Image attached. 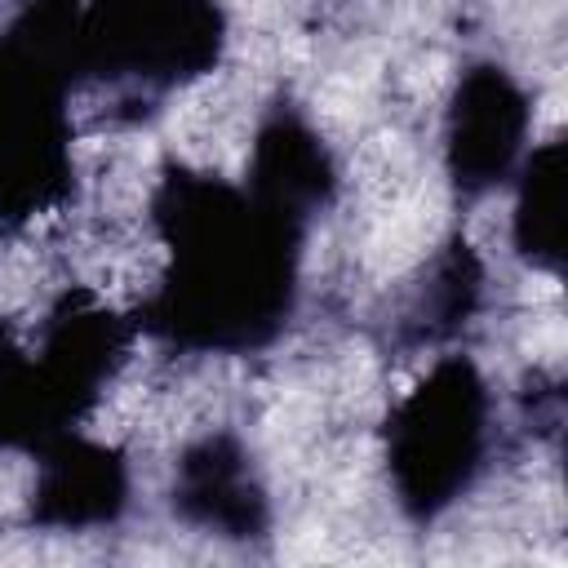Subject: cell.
<instances>
[{"label": "cell", "instance_id": "obj_1", "mask_svg": "<svg viewBox=\"0 0 568 568\" xmlns=\"http://www.w3.org/2000/svg\"><path fill=\"white\" fill-rule=\"evenodd\" d=\"M151 217L169 271L146 302V324L191 351L235 355L271 342L293 311L302 226L226 178L191 169L160 178Z\"/></svg>", "mask_w": 568, "mask_h": 568}, {"label": "cell", "instance_id": "obj_2", "mask_svg": "<svg viewBox=\"0 0 568 568\" xmlns=\"http://www.w3.org/2000/svg\"><path fill=\"white\" fill-rule=\"evenodd\" d=\"M488 439V382L466 355H439L386 422V475L404 515L430 524L462 501L484 470Z\"/></svg>", "mask_w": 568, "mask_h": 568}, {"label": "cell", "instance_id": "obj_3", "mask_svg": "<svg viewBox=\"0 0 568 568\" xmlns=\"http://www.w3.org/2000/svg\"><path fill=\"white\" fill-rule=\"evenodd\" d=\"M226 40L217 0H89L75 9V71L129 98H160L213 71Z\"/></svg>", "mask_w": 568, "mask_h": 568}, {"label": "cell", "instance_id": "obj_4", "mask_svg": "<svg viewBox=\"0 0 568 568\" xmlns=\"http://www.w3.org/2000/svg\"><path fill=\"white\" fill-rule=\"evenodd\" d=\"M532 98L501 62H470L444 106V173L462 200H484L506 186L528 155Z\"/></svg>", "mask_w": 568, "mask_h": 568}, {"label": "cell", "instance_id": "obj_5", "mask_svg": "<svg viewBox=\"0 0 568 568\" xmlns=\"http://www.w3.org/2000/svg\"><path fill=\"white\" fill-rule=\"evenodd\" d=\"M173 515L200 532L248 541L262 537L271 524V501L262 488V475L231 430H209L191 439L173 462L169 484Z\"/></svg>", "mask_w": 568, "mask_h": 568}, {"label": "cell", "instance_id": "obj_6", "mask_svg": "<svg viewBox=\"0 0 568 568\" xmlns=\"http://www.w3.org/2000/svg\"><path fill=\"white\" fill-rule=\"evenodd\" d=\"M129 506V462L98 439L53 435L36 448L31 519L53 532L111 528Z\"/></svg>", "mask_w": 568, "mask_h": 568}, {"label": "cell", "instance_id": "obj_7", "mask_svg": "<svg viewBox=\"0 0 568 568\" xmlns=\"http://www.w3.org/2000/svg\"><path fill=\"white\" fill-rule=\"evenodd\" d=\"M244 191L302 231L333 200V191H337L333 155H328L324 138L315 133V124L297 106H271L262 115L253 146H248V186Z\"/></svg>", "mask_w": 568, "mask_h": 568}, {"label": "cell", "instance_id": "obj_8", "mask_svg": "<svg viewBox=\"0 0 568 568\" xmlns=\"http://www.w3.org/2000/svg\"><path fill=\"white\" fill-rule=\"evenodd\" d=\"M479 302H484V262L466 240H448L408 284L395 320L399 337L408 346H444L475 320Z\"/></svg>", "mask_w": 568, "mask_h": 568}, {"label": "cell", "instance_id": "obj_9", "mask_svg": "<svg viewBox=\"0 0 568 568\" xmlns=\"http://www.w3.org/2000/svg\"><path fill=\"white\" fill-rule=\"evenodd\" d=\"M510 248L532 271H559L564 257V142H532L515 169Z\"/></svg>", "mask_w": 568, "mask_h": 568}]
</instances>
